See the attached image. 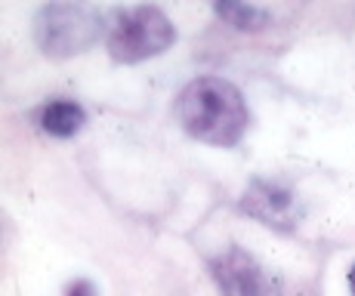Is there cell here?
Returning a JSON list of instances; mask_svg holds the SVG:
<instances>
[{
  "label": "cell",
  "mask_w": 355,
  "mask_h": 296,
  "mask_svg": "<svg viewBox=\"0 0 355 296\" xmlns=\"http://www.w3.org/2000/svg\"><path fill=\"white\" fill-rule=\"evenodd\" d=\"M173 114L192 139L216 148H232L250 127V112L241 89L226 78H195L176 96Z\"/></svg>",
  "instance_id": "6da1fadb"
},
{
  "label": "cell",
  "mask_w": 355,
  "mask_h": 296,
  "mask_svg": "<svg viewBox=\"0 0 355 296\" xmlns=\"http://www.w3.org/2000/svg\"><path fill=\"white\" fill-rule=\"evenodd\" d=\"M34 44L50 59L87 53L108 31L105 16L90 3H46L34 12Z\"/></svg>",
  "instance_id": "7a4b0ae2"
},
{
  "label": "cell",
  "mask_w": 355,
  "mask_h": 296,
  "mask_svg": "<svg viewBox=\"0 0 355 296\" xmlns=\"http://www.w3.org/2000/svg\"><path fill=\"white\" fill-rule=\"evenodd\" d=\"M173 44L176 28L158 6H124V10H114L108 19L105 46L118 65H139L167 53Z\"/></svg>",
  "instance_id": "3957f363"
},
{
  "label": "cell",
  "mask_w": 355,
  "mask_h": 296,
  "mask_svg": "<svg viewBox=\"0 0 355 296\" xmlns=\"http://www.w3.org/2000/svg\"><path fill=\"white\" fill-rule=\"evenodd\" d=\"M210 275L220 287V296H282V278L244 247H229L214 256Z\"/></svg>",
  "instance_id": "277c9868"
},
{
  "label": "cell",
  "mask_w": 355,
  "mask_h": 296,
  "mask_svg": "<svg viewBox=\"0 0 355 296\" xmlns=\"http://www.w3.org/2000/svg\"><path fill=\"white\" fill-rule=\"evenodd\" d=\"M241 210L278 232L297 229L300 219H303L297 191L291 185L278 182V179H254L241 198Z\"/></svg>",
  "instance_id": "5b68a950"
},
{
  "label": "cell",
  "mask_w": 355,
  "mask_h": 296,
  "mask_svg": "<svg viewBox=\"0 0 355 296\" xmlns=\"http://www.w3.org/2000/svg\"><path fill=\"white\" fill-rule=\"evenodd\" d=\"M40 130L46 136H56V139H71L84 130L87 123V112L71 99H59V102H50V105L40 112Z\"/></svg>",
  "instance_id": "8992f818"
},
{
  "label": "cell",
  "mask_w": 355,
  "mask_h": 296,
  "mask_svg": "<svg viewBox=\"0 0 355 296\" xmlns=\"http://www.w3.org/2000/svg\"><path fill=\"white\" fill-rule=\"evenodd\" d=\"M214 12L226 25H232L235 31H248V34L266 31L272 25V12L269 10L254 6V3H238V0H220V3H214Z\"/></svg>",
  "instance_id": "52a82bcc"
},
{
  "label": "cell",
  "mask_w": 355,
  "mask_h": 296,
  "mask_svg": "<svg viewBox=\"0 0 355 296\" xmlns=\"http://www.w3.org/2000/svg\"><path fill=\"white\" fill-rule=\"evenodd\" d=\"M65 296H99V290H96V284H93V281L78 278V281H71V284L65 287Z\"/></svg>",
  "instance_id": "ba28073f"
},
{
  "label": "cell",
  "mask_w": 355,
  "mask_h": 296,
  "mask_svg": "<svg viewBox=\"0 0 355 296\" xmlns=\"http://www.w3.org/2000/svg\"><path fill=\"white\" fill-rule=\"evenodd\" d=\"M349 293L355 296V265L349 268Z\"/></svg>",
  "instance_id": "9c48e42d"
}]
</instances>
